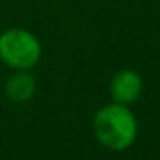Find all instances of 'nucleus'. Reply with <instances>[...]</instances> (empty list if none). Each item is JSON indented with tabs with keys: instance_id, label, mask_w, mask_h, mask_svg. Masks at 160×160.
<instances>
[{
	"instance_id": "f257e3e1",
	"label": "nucleus",
	"mask_w": 160,
	"mask_h": 160,
	"mask_svg": "<svg viewBox=\"0 0 160 160\" xmlns=\"http://www.w3.org/2000/svg\"><path fill=\"white\" fill-rule=\"evenodd\" d=\"M93 134L102 146L112 152H124L138 136V121L129 105L117 102L98 108L93 117Z\"/></svg>"
},
{
	"instance_id": "f03ea898",
	"label": "nucleus",
	"mask_w": 160,
	"mask_h": 160,
	"mask_svg": "<svg viewBox=\"0 0 160 160\" xmlns=\"http://www.w3.org/2000/svg\"><path fill=\"white\" fill-rule=\"evenodd\" d=\"M42 52L38 36L26 28H9L0 35V60L12 71H31Z\"/></svg>"
},
{
	"instance_id": "7ed1b4c3",
	"label": "nucleus",
	"mask_w": 160,
	"mask_h": 160,
	"mask_svg": "<svg viewBox=\"0 0 160 160\" xmlns=\"http://www.w3.org/2000/svg\"><path fill=\"white\" fill-rule=\"evenodd\" d=\"M110 97L122 105H132L143 91V79L134 69H121L110 79Z\"/></svg>"
},
{
	"instance_id": "20e7f679",
	"label": "nucleus",
	"mask_w": 160,
	"mask_h": 160,
	"mask_svg": "<svg viewBox=\"0 0 160 160\" xmlns=\"http://www.w3.org/2000/svg\"><path fill=\"white\" fill-rule=\"evenodd\" d=\"M36 93V79L29 71H14L5 83V97L12 103H26Z\"/></svg>"
}]
</instances>
